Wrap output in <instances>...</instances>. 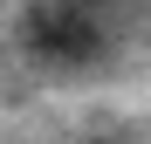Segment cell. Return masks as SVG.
Wrapping results in <instances>:
<instances>
[{
  "instance_id": "6da1fadb",
  "label": "cell",
  "mask_w": 151,
  "mask_h": 144,
  "mask_svg": "<svg viewBox=\"0 0 151 144\" xmlns=\"http://www.w3.org/2000/svg\"><path fill=\"white\" fill-rule=\"evenodd\" d=\"M28 48L48 69H89L103 55V21L83 7V0H41L28 14Z\"/></svg>"
}]
</instances>
